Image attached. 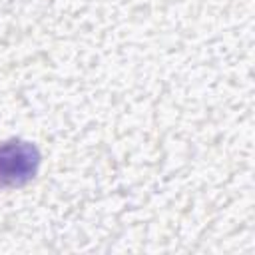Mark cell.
<instances>
[{
  "mask_svg": "<svg viewBox=\"0 0 255 255\" xmlns=\"http://www.w3.org/2000/svg\"><path fill=\"white\" fill-rule=\"evenodd\" d=\"M42 153L36 143L12 137L0 143V189L28 185L40 169Z\"/></svg>",
  "mask_w": 255,
  "mask_h": 255,
  "instance_id": "cell-1",
  "label": "cell"
}]
</instances>
